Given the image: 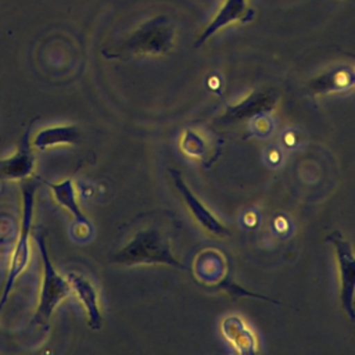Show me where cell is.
<instances>
[{
  "mask_svg": "<svg viewBox=\"0 0 355 355\" xmlns=\"http://www.w3.org/2000/svg\"><path fill=\"white\" fill-rule=\"evenodd\" d=\"M29 136L31 129L24 133L17 153L8 158L0 159V179L24 180L33 173L35 154L32 151Z\"/></svg>",
  "mask_w": 355,
  "mask_h": 355,
  "instance_id": "obj_10",
  "label": "cell"
},
{
  "mask_svg": "<svg viewBox=\"0 0 355 355\" xmlns=\"http://www.w3.org/2000/svg\"><path fill=\"white\" fill-rule=\"evenodd\" d=\"M326 240L333 245L340 273V302L345 315L355 320V254L340 232L330 233Z\"/></svg>",
  "mask_w": 355,
  "mask_h": 355,
  "instance_id": "obj_5",
  "label": "cell"
},
{
  "mask_svg": "<svg viewBox=\"0 0 355 355\" xmlns=\"http://www.w3.org/2000/svg\"><path fill=\"white\" fill-rule=\"evenodd\" d=\"M179 147L186 157L201 159L204 162L208 158L211 151V146L208 144L205 136L196 129H186L182 133L179 140Z\"/></svg>",
  "mask_w": 355,
  "mask_h": 355,
  "instance_id": "obj_16",
  "label": "cell"
},
{
  "mask_svg": "<svg viewBox=\"0 0 355 355\" xmlns=\"http://www.w3.org/2000/svg\"><path fill=\"white\" fill-rule=\"evenodd\" d=\"M168 171L172 176V180H173V184H175L176 190L182 196L187 209L190 211V214L196 219V222L212 236H216V237L230 236V230L190 190V187L186 184V182L183 179L182 172L178 171V169H173V168H169Z\"/></svg>",
  "mask_w": 355,
  "mask_h": 355,
  "instance_id": "obj_6",
  "label": "cell"
},
{
  "mask_svg": "<svg viewBox=\"0 0 355 355\" xmlns=\"http://www.w3.org/2000/svg\"><path fill=\"white\" fill-rule=\"evenodd\" d=\"M220 333L225 340L241 355L258 352V338L245 320L237 315H227L220 320Z\"/></svg>",
  "mask_w": 355,
  "mask_h": 355,
  "instance_id": "obj_9",
  "label": "cell"
},
{
  "mask_svg": "<svg viewBox=\"0 0 355 355\" xmlns=\"http://www.w3.org/2000/svg\"><path fill=\"white\" fill-rule=\"evenodd\" d=\"M352 87H355V69L351 67H334L309 83V90L313 94L345 92Z\"/></svg>",
  "mask_w": 355,
  "mask_h": 355,
  "instance_id": "obj_13",
  "label": "cell"
},
{
  "mask_svg": "<svg viewBox=\"0 0 355 355\" xmlns=\"http://www.w3.org/2000/svg\"><path fill=\"white\" fill-rule=\"evenodd\" d=\"M277 97L270 90H252L239 101L226 105L223 114L219 116L223 122H233L244 118H254L257 115L272 111L276 105Z\"/></svg>",
  "mask_w": 355,
  "mask_h": 355,
  "instance_id": "obj_8",
  "label": "cell"
},
{
  "mask_svg": "<svg viewBox=\"0 0 355 355\" xmlns=\"http://www.w3.org/2000/svg\"><path fill=\"white\" fill-rule=\"evenodd\" d=\"M68 282L72 286V291L78 295L83 304L87 313V323L92 330H100L103 323V316L98 306V295L92 282L87 280L83 275L76 272H68Z\"/></svg>",
  "mask_w": 355,
  "mask_h": 355,
  "instance_id": "obj_12",
  "label": "cell"
},
{
  "mask_svg": "<svg viewBox=\"0 0 355 355\" xmlns=\"http://www.w3.org/2000/svg\"><path fill=\"white\" fill-rule=\"evenodd\" d=\"M35 239H36V244H37L39 251H40L43 276H42L39 304H37L36 312H35L31 322H32V324H39L43 329H47L54 309L60 305V302L64 298L69 297L73 291H72V286L68 282V279L58 275V272L53 266V263L50 261V257H49V252H47L43 232L36 230Z\"/></svg>",
  "mask_w": 355,
  "mask_h": 355,
  "instance_id": "obj_3",
  "label": "cell"
},
{
  "mask_svg": "<svg viewBox=\"0 0 355 355\" xmlns=\"http://www.w3.org/2000/svg\"><path fill=\"white\" fill-rule=\"evenodd\" d=\"M110 261L123 266L168 265L183 270L187 269L184 263L175 258L169 236L155 226L137 230L123 247L111 255Z\"/></svg>",
  "mask_w": 355,
  "mask_h": 355,
  "instance_id": "obj_1",
  "label": "cell"
},
{
  "mask_svg": "<svg viewBox=\"0 0 355 355\" xmlns=\"http://www.w3.org/2000/svg\"><path fill=\"white\" fill-rule=\"evenodd\" d=\"M273 130V123L270 118H268L265 114L257 115L252 118V132L261 137L268 136Z\"/></svg>",
  "mask_w": 355,
  "mask_h": 355,
  "instance_id": "obj_17",
  "label": "cell"
},
{
  "mask_svg": "<svg viewBox=\"0 0 355 355\" xmlns=\"http://www.w3.org/2000/svg\"><path fill=\"white\" fill-rule=\"evenodd\" d=\"M36 184L31 180L22 182V219L19 234L14 247V252L10 261V268L4 284L3 294L0 297V312L3 311L8 295L15 284L18 276L25 270L29 262V239L32 232V218H33V204H35Z\"/></svg>",
  "mask_w": 355,
  "mask_h": 355,
  "instance_id": "obj_4",
  "label": "cell"
},
{
  "mask_svg": "<svg viewBox=\"0 0 355 355\" xmlns=\"http://www.w3.org/2000/svg\"><path fill=\"white\" fill-rule=\"evenodd\" d=\"M255 17L254 8H251L247 0H225L218 8L214 18L209 21L207 28L201 32L194 43V47L204 44L212 35H215L222 28L232 24H247Z\"/></svg>",
  "mask_w": 355,
  "mask_h": 355,
  "instance_id": "obj_7",
  "label": "cell"
},
{
  "mask_svg": "<svg viewBox=\"0 0 355 355\" xmlns=\"http://www.w3.org/2000/svg\"><path fill=\"white\" fill-rule=\"evenodd\" d=\"M44 184L49 186V189L51 190L55 201L62 205L67 211L71 212V215L75 218L76 223L78 225H82L85 226L86 229H92V225L89 222V219L86 218V215L82 212L79 204H78V200H76V193H75V187H73V183H72V179H65L62 182H58V183H51V182H47V180H43L40 179Z\"/></svg>",
  "mask_w": 355,
  "mask_h": 355,
  "instance_id": "obj_14",
  "label": "cell"
},
{
  "mask_svg": "<svg viewBox=\"0 0 355 355\" xmlns=\"http://www.w3.org/2000/svg\"><path fill=\"white\" fill-rule=\"evenodd\" d=\"M175 28L165 17H155L140 25L108 57L159 55L173 47Z\"/></svg>",
  "mask_w": 355,
  "mask_h": 355,
  "instance_id": "obj_2",
  "label": "cell"
},
{
  "mask_svg": "<svg viewBox=\"0 0 355 355\" xmlns=\"http://www.w3.org/2000/svg\"><path fill=\"white\" fill-rule=\"evenodd\" d=\"M193 266L194 276L209 287L216 286L227 276L226 258L215 248H205L198 252Z\"/></svg>",
  "mask_w": 355,
  "mask_h": 355,
  "instance_id": "obj_11",
  "label": "cell"
},
{
  "mask_svg": "<svg viewBox=\"0 0 355 355\" xmlns=\"http://www.w3.org/2000/svg\"><path fill=\"white\" fill-rule=\"evenodd\" d=\"M80 130L75 125H62V126H51L39 130L35 136L32 147L39 150H46L58 144H73L79 140Z\"/></svg>",
  "mask_w": 355,
  "mask_h": 355,
  "instance_id": "obj_15",
  "label": "cell"
}]
</instances>
